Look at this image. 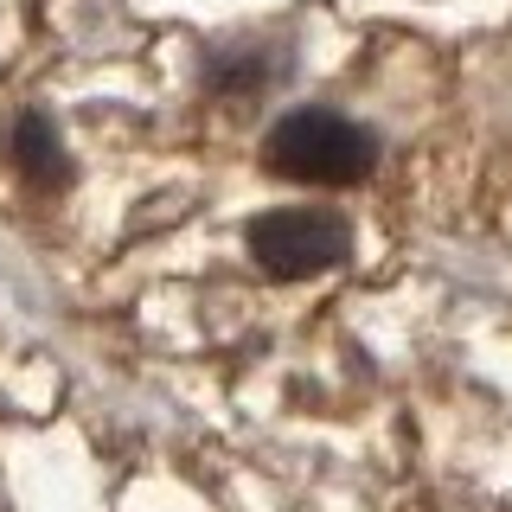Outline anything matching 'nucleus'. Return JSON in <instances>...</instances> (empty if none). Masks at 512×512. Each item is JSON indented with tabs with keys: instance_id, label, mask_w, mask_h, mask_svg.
I'll list each match as a JSON object with an SVG mask.
<instances>
[{
	"instance_id": "obj_2",
	"label": "nucleus",
	"mask_w": 512,
	"mask_h": 512,
	"mask_svg": "<svg viewBox=\"0 0 512 512\" xmlns=\"http://www.w3.org/2000/svg\"><path fill=\"white\" fill-rule=\"evenodd\" d=\"M352 250V224L320 205H276V212L250 218V256L276 282H301L320 269H340Z\"/></svg>"
},
{
	"instance_id": "obj_3",
	"label": "nucleus",
	"mask_w": 512,
	"mask_h": 512,
	"mask_svg": "<svg viewBox=\"0 0 512 512\" xmlns=\"http://www.w3.org/2000/svg\"><path fill=\"white\" fill-rule=\"evenodd\" d=\"M7 154H13V167L26 173V186H39V192H58L64 180H71V154H64L52 116H39V109L13 116V128H7Z\"/></svg>"
},
{
	"instance_id": "obj_1",
	"label": "nucleus",
	"mask_w": 512,
	"mask_h": 512,
	"mask_svg": "<svg viewBox=\"0 0 512 512\" xmlns=\"http://www.w3.org/2000/svg\"><path fill=\"white\" fill-rule=\"evenodd\" d=\"M263 160L282 180H308V186H359L378 167V141L359 122L333 116V109H288L269 128Z\"/></svg>"
}]
</instances>
